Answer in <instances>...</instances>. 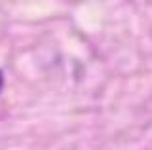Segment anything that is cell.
Here are the masks:
<instances>
[{"instance_id": "6da1fadb", "label": "cell", "mask_w": 152, "mask_h": 150, "mask_svg": "<svg viewBox=\"0 0 152 150\" xmlns=\"http://www.w3.org/2000/svg\"><path fill=\"white\" fill-rule=\"evenodd\" d=\"M2 86H4V78H2V72H0V90H2Z\"/></svg>"}]
</instances>
